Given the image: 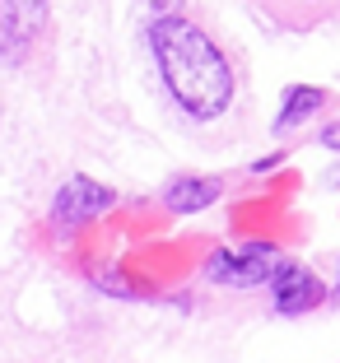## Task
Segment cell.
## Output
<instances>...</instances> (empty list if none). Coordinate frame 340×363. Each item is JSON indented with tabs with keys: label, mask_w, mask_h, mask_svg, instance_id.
<instances>
[{
	"label": "cell",
	"mask_w": 340,
	"mask_h": 363,
	"mask_svg": "<svg viewBox=\"0 0 340 363\" xmlns=\"http://www.w3.org/2000/svg\"><path fill=\"white\" fill-rule=\"evenodd\" d=\"M275 303L280 312H303L322 303V284L303 266H275Z\"/></svg>",
	"instance_id": "cell-5"
},
{
	"label": "cell",
	"mask_w": 340,
	"mask_h": 363,
	"mask_svg": "<svg viewBox=\"0 0 340 363\" xmlns=\"http://www.w3.org/2000/svg\"><path fill=\"white\" fill-rule=\"evenodd\" d=\"M275 275V252L266 247H252V252H219L210 261V279L219 284H256V279H270Z\"/></svg>",
	"instance_id": "cell-3"
},
{
	"label": "cell",
	"mask_w": 340,
	"mask_h": 363,
	"mask_svg": "<svg viewBox=\"0 0 340 363\" xmlns=\"http://www.w3.org/2000/svg\"><path fill=\"white\" fill-rule=\"evenodd\" d=\"M322 107V89H289L285 112H280V126H298V121Z\"/></svg>",
	"instance_id": "cell-7"
},
{
	"label": "cell",
	"mask_w": 340,
	"mask_h": 363,
	"mask_svg": "<svg viewBox=\"0 0 340 363\" xmlns=\"http://www.w3.org/2000/svg\"><path fill=\"white\" fill-rule=\"evenodd\" d=\"M154 61L163 70V84L192 117L210 121L234 103V70L192 19L168 14L154 23Z\"/></svg>",
	"instance_id": "cell-1"
},
{
	"label": "cell",
	"mask_w": 340,
	"mask_h": 363,
	"mask_svg": "<svg viewBox=\"0 0 340 363\" xmlns=\"http://www.w3.org/2000/svg\"><path fill=\"white\" fill-rule=\"evenodd\" d=\"M47 28V0H0V61H23Z\"/></svg>",
	"instance_id": "cell-2"
},
{
	"label": "cell",
	"mask_w": 340,
	"mask_h": 363,
	"mask_svg": "<svg viewBox=\"0 0 340 363\" xmlns=\"http://www.w3.org/2000/svg\"><path fill=\"white\" fill-rule=\"evenodd\" d=\"M322 140H327V150H340V121H336V126H327V135H322Z\"/></svg>",
	"instance_id": "cell-8"
},
{
	"label": "cell",
	"mask_w": 340,
	"mask_h": 363,
	"mask_svg": "<svg viewBox=\"0 0 340 363\" xmlns=\"http://www.w3.org/2000/svg\"><path fill=\"white\" fill-rule=\"evenodd\" d=\"M214 196H219V182L214 177H187V182H172L168 205L172 210H201V205H210Z\"/></svg>",
	"instance_id": "cell-6"
},
{
	"label": "cell",
	"mask_w": 340,
	"mask_h": 363,
	"mask_svg": "<svg viewBox=\"0 0 340 363\" xmlns=\"http://www.w3.org/2000/svg\"><path fill=\"white\" fill-rule=\"evenodd\" d=\"M107 205H112V191H107V186H98V182H89V177H75V182H65L61 196H56V219H61V224H84L89 214L107 210Z\"/></svg>",
	"instance_id": "cell-4"
}]
</instances>
